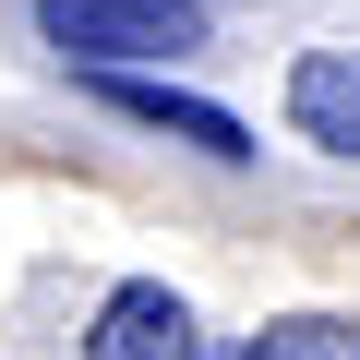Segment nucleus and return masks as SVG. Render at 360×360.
Wrapping results in <instances>:
<instances>
[{
  "label": "nucleus",
  "mask_w": 360,
  "mask_h": 360,
  "mask_svg": "<svg viewBox=\"0 0 360 360\" xmlns=\"http://www.w3.org/2000/svg\"><path fill=\"white\" fill-rule=\"evenodd\" d=\"M37 37L84 72L108 60H180L205 49V0H37Z\"/></svg>",
  "instance_id": "f257e3e1"
},
{
  "label": "nucleus",
  "mask_w": 360,
  "mask_h": 360,
  "mask_svg": "<svg viewBox=\"0 0 360 360\" xmlns=\"http://www.w3.org/2000/svg\"><path fill=\"white\" fill-rule=\"evenodd\" d=\"M84 360H205V324H193V300H180V288L132 276V288H108V300H96Z\"/></svg>",
  "instance_id": "f03ea898"
},
{
  "label": "nucleus",
  "mask_w": 360,
  "mask_h": 360,
  "mask_svg": "<svg viewBox=\"0 0 360 360\" xmlns=\"http://www.w3.org/2000/svg\"><path fill=\"white\" fill-rule=\"evenodd\" d=\"M229 360H360V324H336V312H276V324L240 336Z\"/></svg>",
  "instance_id": "39448f33"
},
{
  "label": "nucleus",
  "mask_w": 360,
  "mask_h": 360,
  "mask_svg": "<svg viewBox=\"0 0 360 360\" xmlns=\"http://www.w3.org/2000/svg\"><path fill=\"white\" fill-rule=\"evenodd\" d=\"M288 120H300V144L360 156V49H312L288 72Z\"/></svg>",
  "instance_id": "20e7f679"
},
{
  "label": "nucleus",
  "mask_w": 360,
  "mask_h": 360,
  "mask_svg": "<svg viewBox=\"0 0 360 360\" xmlns=\"http://www.w3.org/2000/svg\"><path fill=\"white\" fill-rule=\"evenodd\" d=\"M108 108H120V120H144V132H168V144H193V156H217V168H240V156H252L240 108L180 96V84H156V72H132V60H108Z\"/></svg>",
  "instance_id": "7ed1b4c3"
}]
</instances>
